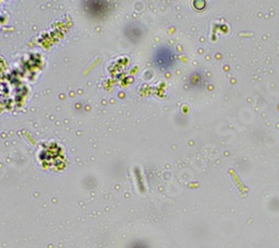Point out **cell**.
<instances>
[{"label": "cell", "instance_id": "1", "mask_svg": "<svg viewBox=\"0 0 279 248\" xmlns=\"http://www.w3.org/2000/svg\"><path fill=\"white\" fill-rule=\"evenodd\" d=\"M174 61V53L172 50L167 47H163L157 53L156 56V63L158 66L162 68H167L173 64Z\"/></svg>", "mask_w": 279, "mask_h": 248}]
</instances>
